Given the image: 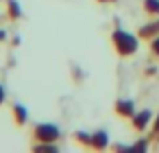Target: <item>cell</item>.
<instances>
[{
    "instance_id": "13",
    "label": "cell",
    "mask_w": 159,
    "mask_h": 153,
    "mask_svg": "<svg viewBox=\"0 0 159 153\" xmlns=\"http://www.w3.org/2000/svg\"><path fill=\"white\" fill-rule=\"evenodd\" d=\"M148 149V140H137L131 144V151H146Z\"/></svg>"
},
{
    "instance_id": "19",
    "label": "cell",
    "mask_w": 159,
    "mask_h": 153,
    "mask_svg": "<svg viewBox=\"0 0 159 153\" xmlns=\"http://www.w3.org/2000/svg\"><path fill=\"white\" fill-rule=\"evenodd\" d=\"M0 42H2V40H0Z\"/></svg>"
},
{
    "instance_id": "4",
    "label": "cell",
    "mask_w": 159,
    "mask_h": 153,
    "mask_svg": "<svg viewBox=\"0 0 159 153\" xmlns=\"http://www.w3.org/2000/svg\"><path fill=\"white\" fill-rule=\"evenodd\" d=\"M113 112L120 116V118H133L135 114V103L131 98H118L116 105H113Z\"/></svg>"
},
{
    "instance_id": "7",
    "label": "cell",
    "mask_w": 159,
    "mask_h": 153,
    "mask_svg": "<svg viewBox=\"0 0 159 153\" xmlns=\"http://www.w3.org/2000/svg\"><path fill=\"white\" fill-rule=\"evenodd\" d=\"M137 35H139L142 40H152V37H157V35H159V20H152V22L144 24Z\"/></svg>"
},
{
    "instance_id": "8",
    "label": "cell",
    "mask_w": 159,
    "mask_h": 153,
    "mask_svg": "<svg viewBox=\"0 0 159 153\" xmlns=\"http://www.w3.org/2000/svg\"><path fill=\"white\" fill-rule=\"evenodd\" d=\"M22 7H20V2L18 0H7V18L11 20V22H18V20H22Z\"/></svg>"
},
{
    "instance_id": "15",
    "label": "cell",
    "mask_w": 159,
    "mask_h": 153,
    "mask_svg": "<svg viewBox=\"0 0 159 153\" xmlns=\"http://www.w3.org/2000/svg\"><path fill=\"white\" fill-rule=\"evenodd\" d=\"M111 149H113V151H131V144H120V142H116V144H111Z\"/></svg>"
},
{
    "instance_id": "1",
    "label": "cell",
    "mask_w": 159,
    "mask_h": 153,
    "mask_svg": "<svg viewBox=\"0 0 159 153\" xmlns=\"http://www.w3.org/2000/svg\"><path fill=\"white\" fill-rule=\"evenodd\" d=\"M111 46H113L118 57H133L137 53V48H139V40L135 35H131L129 31L116 29L111 33Z\"/></svg>"
},
{
    "instance_id": "5",
    "label": "cell",
    "mask_w": 159,
    "mask_h": 153,
    "mask_svg": "<svg viewBox=\"0 0 159 153\" xmlns=\"http://www.w3.org/2000/svg\"><path fill=\"white\" fill-rule=\"evenodd\" d=\"M111 144H109V133L105 129H96L92 133V149L94 151H107Z\"/></svg>"
},
{
    "instance_id": "3",
    "label": "cell",
    "mask_w": 159,
    "mask_h": 153,
    "mask_svg": "<svg viewBox=\"0 0 159 153\" xmlns=\"http://www.w3.org/2000/svg\"><path fill=\"white\" fill-rule=\"evenodd\" d=\"M150 120H152V114H150L148 109H142V112H135V114H133V118H131V127H133L137 133H142V131L150 125Z\"/></svg>"
},
{
    "instance_id": "16",
    "label": "cell",
    "mask_w": 159,
    "mask_h": 153,
    "mask_svg": "<svg viewBox=\"0 0 159 153\" xmlns=\"http://www.w3.org/2000/svg\"><path fill=\"white\" fill-rule=\"evenodd\" d=\"M7 101V90H5V85L2 83H0V105H2Z\"/></svg>"
},
{
    "instance_id": "11",
    "label": "cell",
    "mask_w": 159,
    "mask_h": 153,
    "mask_svg": "<svg viewBox=\"0 0 159 153\" xmlns=\"http://www.w3.org/2000/svg\"><path fill=\"white\" fill-rule=\"evenodd\" d=\"M144 13H148L150 18H159V0H144Z\"/></svg>"
},
{
    "instance_id": "17",
    "label": "cell",
    "mask_w": 159,
    "mask_h": 153,
    "mask_svg": "<svg viewBox=\"0 0 159 153\" xmlns=\"http://www.w3.org/2000/svg\"><path fill=\"white\" fill-rule=\"evenodd\" d=\"M152 133H155V136H159V116L155 118V125H152Z\"/></svg>"
},
{
    "instance_id": "12",
    "label": "cell",
    "mask_w": 159,
    "mask_h": 153,
    "mask_svg": "<svg viewBox=\"0 0 159 153\" xmlns=\"http://www.w3.org/2000/svg\"><path fill=\"white\" fill-rule=\"evenodd\" d=\"M72 79H74V83H83L85 74L81 72V68H79V66H72Z\"/></svg>"
},
{
    "instance_id": "6",
    "label": "cell",
    "mask_w": 159,
    "mask_h": 153,
    "mask_svg": "<svg viewBox=\"0 0 159 153\" xmlns=\"http://www.w3.org/2000/svg\"><path fill=\"white\" fill-rule=\"evenodd\" d=\"M11 118H13V122H16L18 127H24V125L29 122L31 114H29V109H26L22 103H16V105L11 107Z\"/></svg>"
},
{
    "instance_id": "2",
    "label": "cell",
    "mask_w": 159,
    "mask_h": 153,
    "mask_svg": "<svg viewBox=\"0 0 159 153\" xmlns=\"http://www.w3.org/2000/svg\"><path fill=\"white\" fill-rule=\"evenodd\" d=\"M61 129L55 122H37L31 127V138L33 142H59L61 140Z\"/></svg>"
},
{
    "instance_id": "18",
    "label": "cell",
    "mask_w": 159,
    "mask_h": 153,
    "mask_svg": "<svg viewBox=\"0 0 159 153\" xmlns=\"http://www.w3.org/2000/svg\"><path fill=\"white\" fill-rule=\"evenodd\" d=\"M96 2H100V5H111V2H116V0H96Z\"/></svg>"
},
{
    "instance_id": "10",
    "label": "cell",
    "mask_w": 159,
    "mask_h": 153,
    "mask_svg": "<svg viewBox=\"0 0 159 153\" xmlns=\"http://www.w3.org/2000/svg\"><path fill=\"white\" fill-rule=\"evenodd\" d=\"M33 151H39V153H57L59 146H57V142H33Z\"/></svg>"
},
{
    "instance_id": "14",
    "label": "cell",
    "mask_w": 159,
    "mask_h": 153,
    "mask_svg": "<svg viewBox=\"0 0 159 153\" xmlns=\"http://www.w3.org/2000/svg\"><path fill=\"white\" fill-rule=\"evenodd\" d=\"M150 53H152V57H157V59H159V35L150 40Z\"/></svg>"
},
{
    "instance_id": "9",
    "label": "cell",
    "mask_w": 159,
    "mask_h": 153,
    "mask_svg": "<svg viewBox=\"0 0 159 153\" xmlns=\"http://www.w3.org/2000/svg\"><path fill=\"white\" fill-rule=\"evenodd\" d=\"M72 138H74V142H76L79 146H83V149H92V133H89V131L79 129V131L72 133Z\"/></svg>"
}]
</instances>
